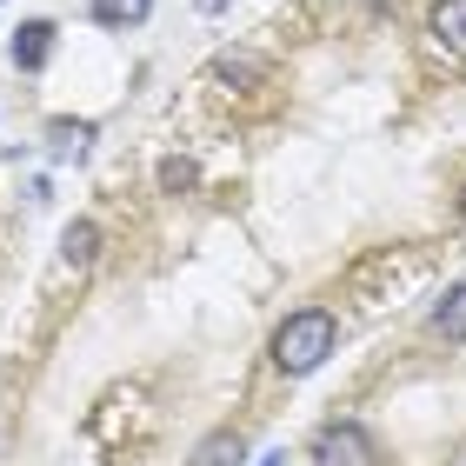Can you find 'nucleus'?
<instances>
[{
    "instance_id": "423d86ee",
    "label": "nucleus",
    "mask_w": 466,
    "mask_h": 466,
    "mask_svg": "<svg viewBox=\"0 0 466 466\" xmlns=\"http://www.w3.org/2000/svg\"><path fill=\"white\" fill-rule=\"evenodd\" d=\"M94 253H100V227L94 220H74L67 233H60V260L67 267H94Z\"/></svg>"
},
{
    "instance_id": "9b49d317",
    "label": "nucleus",
    "mask_w": 466,
    "mask_h": 466,
    "mask_svg": "<svg viewBox=\"0 0 466 466\" xmlns=\"http://www.w3.org/2000/svg\"><path fill=\"white\" fill-rule=\"evenodd\" d=\"M460 220H466V187H460Z\"/></svg>"
},
{
    "instance_id": "f03ea898",
    "label": "nucleus",
    "mask_w": 466,
    "mask_h": 466,
    "mask_svg": "<svg viewBox=\"0 0 466 466\" xmlns=\"http://www.w3.org/2000/svg\"><path fill=\"white\" fill-rule=\"evenodd\" d=\"M313 466H380V440L360 420H333L313 440Z\"/></svg>"
},
{
    "instance_id": "0eeeda50",
    "label": "nucleus",
    "mask_w": 466,
    "mask_h": 466,
    "mask_svg": "<svg viewBox=\"0 0 466 466\" xmlns=\"http://www.w3.org/2000/svg\"><path fill=\"white\" fill-rule=\"evenodd\" d=\"M147 14H154V0H94V20H100V27H114V34L140 27Z\"/></svg>"
},
{
    "instance_id": "7ed1b4c3",
    "label": "nucleus",
    "mask_w": 466,
    "mask_h": 466,
    "mask_svg": "<svg viewBox=\"0 0 466 466\" xmlns=\"http://www.w3.org/2000/svg\"><path fill=\"white\" fill-rule=\"evenodd\" d=\"M427 34H433V47H440V54L466 60V0H440V7L427 14Z\"/></svg>"
},
{
    "instance_id": "f257e3e1",
    "label": "nucleus",
    "mask_w": 466,
    "mask_h": 466,
    "mask_svg": "<svg viewBox=\"0 0 466 466\" xmlns=\"http://www.w3.org/2000/svg\"><path fill=\"white\" fill-rule=\"evenodd\" d=\"M333 353V313L327 307H300V313H287L280 333H273V367L280 373H313L320 360Z\"/></svg>"
},
{
    "instance_id": "6e6552de",
    "label": "nucleus",
    "mask_w": 466,
    "mask_h": 466,
    "mask_svg": "<svg viewBox=\"0 0 466 466\" xmlns=\"http://www.w3.org/2000/svg\"><path fill=\"white\" fill-rule=\"evenodd\" d=\"M240 460H247V447H240V433H227V427L194 447V466H240Z\"/></svg>"
},
{
    "instance_id": "20e7f679",
    "label": "nucleus",
    "mask_w": 466,
    "mask_h": 466,
    "mask_svg": "<svg viewBox=\"0 0 466 466\" xmlns=\"http://www.w3.org/2000/svg\"><path fill=\"white\" fill-rule=\"evenodd\" d=\"M47 60H54V20H20V34H14V67L40 74Z\"/></svg>"
},
{
    "instance_id": "39448f33",
    "label": "nucleus",
    "mask_w": 466,
    "mask_h": 466,
    "mask_svg": "<svg viewBox=\"0 0 466 466\" xmlns=\"http://www.w3.org/2000/svg\"><path fill=\"white\" fill-rule=\"evenodd\" d=\"M433 333H447L453 347H466V280L440 293V307H433Z\"/></svg>"
},
{
    "instance_id": "1a4fd4ad",
    "label": "nucleus",
    "mask_w": 466,
    "mask_h": 466,
    "mask_svg": "<svg viewBox=\"0 0 466 466\" xmlns=\"http://www.w3.org/2000/svg\"><path fill=\"white\" fill-rule=\"evenodd\" d=\"M194 180H200V174H194V160H160V187H167V194H187Z\"/></svg>"
},
{
    "instance_id": "9d476101",
    "label": "nucleus",
    "mask_w": 466,
    "mask_h": 466,
    "mask_svg": "<svg viewBox=\"0 0 466 466\" xmlns=\"http://www.w3.org/2000/svg\"><path fill=\"white\" fill-rule=\"evenodd\" d=\"M280 460H287V453H267V460H260V466H280Z\"/></svg>"
}]
</instances>
